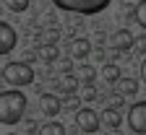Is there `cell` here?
Masks as SVG:
<instances>
[{
	"mask_svg": "<svg viewBox=\"0 0 146 135\" xmlns=\"http://www.w3.org/2000/svg\"><path fill=\"white\" fill-rule=\"evenodd\" d=\"M3 81L13 88H21V86H29L34 83V68L29 63H21V60H13L3 68Z\"/></svg>",
	"mask_w": 146,
	"mask_h": 135,
	"instance_id": "obj_2",
	"label": "cell"
},
{
	"mask_svg": "<svg viewBox=\"0 0 146 135\" xmlns=\"http://www.w3.org/2000/svg\"><path fill=\"white\" fill-rule=\"evenodd\" d=\"M141 81H143V83H146V60H143V63H141Z\"/></svg>",
	"mask_w": 146,
	"mask_h": 135,
	"instance_id": "obj_23",
	"label": "cell"
},
{
	"mask_svg": "<svg viewBox=\"0 0 146 135\" xmlns=\"http://www.w3.org/2000/svg\"><path fill=\"white\" fill-rule=\"evenodd\" d=\"M123 99H125V96H123V94H115V96H112V99H110V107H123V104H125Z\"/></svg>",
	"mask_w": 146,
	"mask_h": 135,
	"instance_id": "obj_21",
	"label": "cell"
},
{
	"mask_svg": "<svg viewBox=\"0 0 146 135\" xmlns=\"http://www.w3.org/2000/svg\"><path fill=\"white\" fill-rule=\"evenodd\" d=\"M55 5L65 13H78V16H97L102 13L112 0H52Z\"/></svg>",
	"mask_w": 146,
	"mask_h": 135,
	"instance_id": "obj_3",
	"label": "cell"
},
{
	"mask_svg": "<svg viewBox=\"0 0 146 135\" xmlns=\"http://www.w3.org/2000/svg\"><path fill=\"white\" fill-rule=\"evenodd\" d=\"M97 99V88L91 86V83H86V88H84V101H94Z\"/></svg>",
	"mask_w": 146,
	"mask_h": 135,
	"instance_id": "obj_20",
	"label": "cell"
},
{
	"mask_svg": "<svg viewBox=\"0 0 146 135\" xmlns=\"http://www.w3.org/2000/svg\"><path fill=\"white\" fill-rule=\"evenodd\" d=\"M117 94H123L125 99H128V96H136V94H138V81L123 78V75H120V81H117Z\"/></svg>",
	"mask_w": 146,
	"mask_h": 135,
	"instance_id": "obj_11",
	"label": "cell"
},
{
	"mask_svg": "<svg viewBox=\"0 0 146 135\" xmlns=\"http://www.w3.org/2000/svg\"><path fill=\"white\" fill-rule=\"evenodd\" d=\"M136 47H138V52H143V55H146V34L136 39Z\"/></svg>",
	"mask_w": 146,
	"mask_h": 135,
	"instance_id": "obj_22",
	"label": "cell"
},
{
	"mask_svg": "<svg viewBox=\"0 0 146 135\" xmlns=\"http://www.w3.org/2000/svg\"><path fill=\"white\" fill-rule=\"evenodd\" d=\"M18 44V36H16V29L5 21H0V55H11Z\"/></svg>",
	"mask_w": 146,
	"mask_h": 135,
	"instance_id": "obj_6",
	"label": "cell"
},
{
	"mask_svg": "<svg viewBox=\"0 0 146 135\" xmlns=\"http://www.w3.org/2000/svg\"><path fill=\"white\" fill-rule=\"evenodd\" d=\"M39 109L44 117H58L60 109H63V99H58L55 94H42V101H39Z\"/></svg>",
	"mask_w": 146,
	"mask_h": 135,
	"instance_id": "obj_8",
	"label": "cell"
},
{
	"mask_svg": "<svg viewBox=\"0 0 146 135\" xmlns=\"http://www.w3.org/2000/svg\"><path fill=\"white\" fill-rule=\"evenodd\" d=\"M47 42H58V31H50L47 34Z\"/></svg>",
	"mask_w": 146,
	"mask_h": 135,
	"instance_id": "obj_24",
	"label": "cell"
},
{
	"mask_svg": "<svg viewBox=\"0 0 146 135\" xmlns=\"http://www.w3.org/2000/svg\"><path fill=\"white\" fill-rule=\"evenodd\" d=\"M110 47H112L115 52H128L131 47H136V36L128 29H117L112 36H110Z\"/></svg>",
	"mask_w": 146,
	"mask_h": 135,
	"instance_id": "obj_7",
	"label": "cell"
},
{
	"mask_svg": "<svg viewBox=\"0 0 146 135\" xmlns=\"http://www.w3.org/2000/svg\"><path fill=\"white\" fill-rule=\"evenodd\" d=\"M102 122H104L110 130H117V127H120V122H123L117 107H107V109H104V114H102Z\"/></svg>",
	"mask_w": 146,
	"mask_h": 135,
	"instance_id": "obj_10",
	"label": "cell"
},
{
	"mask_svg": "<svg viewBox=\"0 0 146 135\" xmlns=\"http://www.w3.org/2000/svg\"><path fill=\"white\" fill-rule=\"evenodd\" d=\"M26 96L24 91H18V88H8L0 94V125H16V122H21L24 117V112H26Z\"/></svg>",
	"mask_w": 146,
	"mask_h": 135,
	"instance_id": "obj_1",
	"label": "cell"
},
{
	"mask_svg": "<svg viewBox=\"0 0 146 135\" xmlns=\"http://www.w3.org/2000/svg\"><path fill=\"white\" fill-rule=\"evenodd\" d=\"M39 132L42 135H65V125H60V122H44L39 127Z\"/></svg>",
	"mask_w": 146,
	"mask_h": 135,
	"instance_id": "obj_14",
	"label": "cell"
},
{
	"mask_svg": "<svg viewBox=\"0 0 146 135\" xmlns=\"http://www.w3.org/2000/svg\"><path fill=\"white\" fill-rule=\"evenodd\" d=\"M81 101H84V99H78V96H73V94H65V99H63V107H65V109H76V112H78V109H81Z\"/></svg>",
	"mask_w": 146,
	"mask_h": 135,
	"instance_id": "obj_18",
	"label": "cell"
},
{
	"mask_svg": "<svg viewBox=\"0 0 146 135\" xmlns=\"http://www.w3.org/2000/svg\"><path fill=\"white\" fill-rule=\"evenodd\" d=\"M39 57H42V63H55L58 60V47H55V42H47L39 49Z\"/></svg>",
	"mask_w": 146,
	"mask_h": 135,
	"instance_id": "obj_12",
	"label": "cell"
},
{
	"mask_svg": "<svg viewBox=\"0 0 146 135\" xmlns=\"http://www.w3.org/2000/svg\"><path fill=\"white\" fill-rule=\"evenodd\" d=\"M89 52H91L89 39H73V42H70V55H73V57H78V60H86Z\"/></svg>",
	"mask_w": 146,
	"mask_h": 135,
	"instance_id": "obj_9",
	"label": "cell"
},
{
	"mask_svg": "<svg viewBox=\"0 0 146 135\" xmlns=\"http://www.w3.org/2000/svg\"><path fill=\"white\" fill-rule=\"evenodd\" d=\"M102 78H104L107 83H117V81H120V68H117V65H104V68H102Z\"/></svg>",
	"mask_w": 146,
	"mask_h": 135,
	"instance_id": "obj_13",
	"label": "cell"
},
{
	"mask_svg": "<svg viewBox=\"0 0 146 135\" xmlns=\"http://www.w3.org/2000/svg\"><path fill=\"white\" fill-rule=\"evenodd\" d=\"M76 125L81 132H97L102 127V117L94 112V109H89V107H81L76 112Z\"/></svg>",
	"mask_w": 146,
	"mask_h": 135,
	"instance_id": "obj_4",
	"label": "cell"
},
{
	"mask_svg": "<svg viewBox=\"0 0 146 135\" xmlns=\"http://www.w3.org/2000/svg\"><path fill=\"white\" fill-rule=\"evenodd\" d=\"M133 18H136V21L146 29V0H141V3L136 5V11H133Z\"/></svg>",
	"mask_w": 146,
	"mask_h": 135,
	"instance_id": "obj_17",
	"label": "cell"
},
{
	"mask_svg": "<svg viewBox=\"0 0 146 135\" xmlns=\"http://www.w3.org/2000/svg\"><path fill=\"white\" fill-rule=\"evenodd\" d=\"M3 5L11 11V13H24L29 8V0H3Z\"/></svg>",
	"mask_w": 146,
	"mask_h": 135,
	"instance_id": "obj_16",
	"label": "cell"
},
{
	"mask_svg": "<svg viewBox=\"0 0 146 135\" xmlns=\"http://www.w3.org/2000/svg\"><path fill=\"white\" fill-rule=\"evenodd\" d=\"M128 127L133 132L146 135V101H136L128 109Z\"/></svg>",
	"mask_w": 146,
	"mask_h": 135,
	"instance_id": "obj_5",
	"label": "cell"
},
{
	"mask_svg": "<svg viewBox=\"0 0 146 135\" xmlns=\"http://www.w3.org/2000/svg\"><path fill=\"white\" fill-rule=\"evenodd\" d=\"M94 78H97L94 65H84V68H81V81H84V83H94Z\"/></svg>",
	"mask_w": 146,
	"mask_h": 135,
	"instance_id": "obj_19",
	"label": "cell"
},
{
	"mask_svg": "<svg viewBox=\"0 0 146 135\" xmlns=\"http://www.w3.org/2000/svg\"><path fill=\"white\" fill-rule=\"evenodd\" d=\"M76 88H78V81L73 78V75H65V73H63V81H60V91H63V94H76Z\"/></svg>",
	"mask_w": 146,
	"mask_h": 135,
	"instance_id": "obj_15",
	"label": "cell"
}]
</instances>
